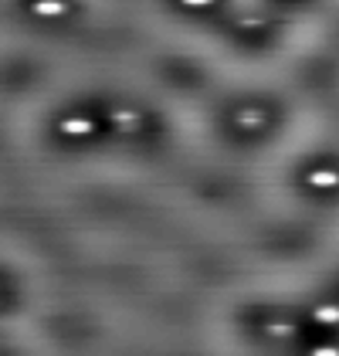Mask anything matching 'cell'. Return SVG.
Returning <instances> with one entry per match:
<instances>
[{
  "mask_svg": "<svg viewBox=\"0 0 339 356\" xmlns=\"http://www.w3.org/2000/svg\"><path fill=\"white\" fill-rule=\"evenodd\" d=\"M65 132H88V122H65Z\"/></svg>",
  "mask_w": 339,
  "mask_h": 356,
  "instance_id": "1",
  "label": "cell"
}]
</instances>
